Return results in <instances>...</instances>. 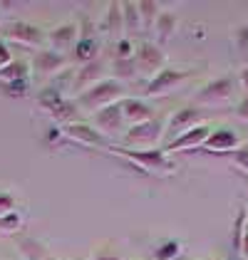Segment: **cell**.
<instances>
[{"mask_svg":"<svg viewBox=\"0 0 248 260\" xmlns=\"http://www.w3.org/2000/svg\"><path fill=\"white\" fill-rule=\"evenodd\" d=\"M109 154L122 156L124 161H129L132 166H137L142 174H151V176H171L176 174V161H171V156H166L162 149H149V151H137V149H127V146H117V144H107Z\"/></svg>","mask_w":248,"mask_h":260,"instance_id":"6da1fadb","label":"cell"},{"mask_svg":"<svg viewBox=\"0 0 248 260\" xmlns=\"http://www.w3.org/2000/svg\"><path fill=\"white\" fill-rule=\"evenodd\" d=\"M166 119L164 114H157L154 119L129 126L124 132V146L127 149H137V151H149V149H159L162 139H166Z\"/></svg>","mask_w":248,"mask_h":260,"instance_id":"7a4b0ae2","label":"cell"},{"mask_svg":"<svg viewBox=\"0 0 248 260\" xmlns=\"http://www.w3.org/2000/svg\"><path fill=\"white\" fill-rule=\"evenodd\" d=\"M124 100V84L119 80H114V77H107L102 80L100 84H95V87H89L87 92L82 94H77V107L82 109V112H100L104 107H109V104H117V102Z\"/></svg>","mask_w":248,"mask_h":260,"instance_id":"3957f363","label":"cell"},{"mask_svg":"<svg viewBox=\"0 0 248 260\" xmlns=\"http://www.w3.org/2000/svg\"><path fill=\"white\" fill-rule=\"evenodd\" d=\"M233 94H236V80L231 75H221L216 80L206 82L196 92V104L199 107H226L233 102Z\"/></svg>","mask_w":248,"mask_h":260,"instance_id":"277c9868","label":"cell"},{"mask_svg":"<svg viewBox=\"0 0 248 260\" xmlns=\"http://www.w3.org/2000/svg\"><path fill=\"white\" fill-rule=\"evenodd\" d=\"M3 38L13 45H20V47H27V50H45L42 45L47 40V35L42 32L38 25H30V22H10L5 30H3Z\"/></svg>","mask_w":248,"mask_h":260,"instance_id":"5b68a950","label":"cell"},{"mask_svg":"<svg viewBox=\"0 0 248 260\" xmlns=\"http://www.w3.org/2000/svg\"><path fill=\"white\" fill-rule=\"evenodd\" d=\"M134 62H137V72H142V75H146V77L151 80L154 75H159V72L166 67V55L157 42L146 40L137 47Z\"/></svg>","mask_w":248,"mask_h":260,"instance_id":"8992f818","label":"cell"},{"mask_svg":"<svg viewBox=\"0 0 248 260\" xmlns=\"http://www.w3.org/2000/svg\"><path fill=\"white\" fill-rule=\"evenodd\" d=\"M191 72L186 70H174V67H164L159 75H154L151 80L146 82L144 94L146 97H164L169 92H174L176 87H181L186 80H189Z\"/></svg>","mask_w":248,"mask_h":260,"instance_id":"52a82bcc","label":"cell"},{"mask_svg":"<svg viewBox=\"0 0 248 260\" xmlns=\"http://www.w3.org/2000/svg\"><path fill=\"white\" fill-rule=\"evenodd\" d=\"M201 124H206V121H204V114L199 107H181L166 119V137L171 141L186 132H191V129H196V126H201Z\"/></svg>","mask_w":248,"mask_h":260,"instance_id":"ba28073f","label":"cell"},{"mask_svg":"<svg viewBox=\"0 0 248 260\" xmlns=\"http://www.w3.org/2000/svg\"><path fill=\"white\" fill-rule=\"evenodd\" d=\"M211 132H213V129H211L208 124H201V126L186 132V134H181V137H176V139L166 141L162 151H164L166 156H171V154H181V151H196V149L204 146V141L211 137Z\"/></svg>","mask_w":248,"mask_h":260,"instance_id":"9c48e42d","label":"cell"},{"mask_svg":"<svg viewBox=\"0 0 248 260\" xmlns=\"http://www.w3.org/2000/svg\"><path fill=\"white\" fill-rule=\"evenodd\" d=\"M62 134L67 141H75V144H82L87 149H107L104 137L87 121H77V124H70V126H62Z\"/></svg>","mask_w":248,"mask_h":260,"instance_id":"30bf717a","label":"cell"},{"mask_svg":"<svg viewBox=\"0 0 248 260\" xmlns=\"http://www.w3.org/2000/svg\"><path fill=\"white\" fill-rule=\"evenodd\" d=\"M30 67L38 77H57L67 70V57L55 50H40V52H35Z\"/></svg>","mask_w":248,"mask_h":260,"instance_id":"8fae6325","label":"cell"},{"mask_svg":"<svg viewBox=\"0 0 248 260\" xmlns=\"http://www.w3.org/2000/svg\"><path fill=\"white\" fill-rule=\"evenodd\" d=\"M104 75H107V62L104 60L87 62V64H82V67L77 70V75H75V80H72V89H75L77 94H82L89 87H95V84H100L102 80H107Z\"/></svg>","mask_w":248,"mask_h":260,"instance_id":"7c38bea8","label":"cell"},{"mask_svg":"<svg viewBox=\"0 0 248 260\" xmlns=\"http://www.w3.org/2000/svg\"><path fill=\"white\" fill-rule=\"evenodd\" d=\"M241 146V137L231 129H213L211 137L204 141L201 151H208V154H233L236 149Z\"/></svg>","mask_w":248,"mask_h":260,"instance_id":"4fadbf2b","label":"cell"},{"mask_svg":"<svg viewBox=\"0 0 248 260\" xmlns=\"http://www.w3.org/2000/svg\"><path fill=\"white\" fill-rule=\"evenodd\" d=\"M100 134H117L119 129L124 126V114H122V107H119V102L117 104H109V107H104L100 112H95V124H92Z\"/></svg>","mask_w":248,"mask_h":260,"instance_id":"5bb4252c","label":"cell"},{"mask_svg":"<svg viewBox=\"0 0 248 260\" xmlns=\"http://www.w3.org/2000/svg\"><path fill=\"white\" fill-rule=\"evenodd\" d=\"M119 107H122V114H124V124H129V126L144 124V121L157 117V112H154L146 102L134 100V97H124V100L119 102Z\"/></svg>","mask_w":248,"mask_h":260,"instance_id":"9a60e30c","label":"cell"},{"mask_svg":"<svg viewBox=\"0 0 248 260\" xmlns=\"http://www.w3.org/2000/svg\"><path fill=\"white\" fill-rule=\"evenodd\" d=\"M47 40L52 45V50L55 52H65V50H75V45L80 40V25L77 22H65L60 27H55V30H50V35H47Z\"/></svg>","mask_w":248,"mask_h":260,"instance_id":"2e32d148","label":"cell"},{"mask_svg":"<svg viewBox=\"0 0 248 260\" xmlns=\"http://www.w3.org/2000/svg\"><path fill=\"white\" fill-rule=\"evenodd\" d=\"M102 30L104 35L114 38V40H122L124 38V18H122V3H109L107 10H104L102 18Z\"/></svg>","mask_w":248,"mask_h":260,"instance_id":"e0dca14e","label":"cell"},{"mask_svg":"<svg viewBox=\"0 0 248 260\" xmlns=\"http://www.w3.org/2000/svg\"><path fill=\"white\" fill-rule=\"evenodd\" d=\"M15 248H18V255H20V260H50V255H47V248H45L38 238H30V236H18V238H15Z\"/></svg>","mask_w":248,"mask_h":260,"instance_id":"ac0fdd59","label":"cell"},{"mask_svg":"<svg viewBox=\"0 0 248 260\" xmlns=\"http://www.w3.org/2000/svg\"><path fill=\"white\" fill-rule=\"evenodd\" d=\"M30 62L27 60H13L8 67L0 70V82L3 84H15V82H30Z\"/></svg>","mask_w":248,"mask_h":260,"instance_id":"d6986e66","label":"cell"},{"mask_svg":"<svg viewBox=\"0 0 248 260\" xmlns=\"http://www.w3.org/2000/svg\"><path fill=\"white\" fill-rule=\"evenodd\" d=\"M65 100H67V97L62 94V89L52 87V84H50V87H42L40 92H38V107H40L42 112H47L50 117L65 104Z\"/></svg>","mask_w":248,"mask_h":260,"instance_id":"ffe728a7","label":"cell"},{"mask_svg":"<svg viewBox=\"0 0 248 260\" xmlns=\"http://www.w3.org/2000/svg\"><path fill=\"white\" fill-rule=\"evenodd\" d=\"M72 52H75V57H77L80 64L100 60V38H80Z\"/></svg>","mask_w":248,"mask_h":260,"instance_id":"44dd1931","label":"cell"},{"mask_svg":"<svg viewBox=\"0 0 248 260\" xmlns=\"http://www.w3.org/2000/svg\"><path fill=\"white\" fill-rule=\"evenodd\" d=\"M122 18H124V38L129 35H137L142 32V15H139V8L137 3H122Z\"/></svg>","mask_w":248,"mask_h":260,"instance_id":"7402d4cb","label":"cell"},{"mask_svg":"<svg viewBox=\"0 0 248 260\" xmlns=\"http://www.w3.org/2000/svg\"><path fill=\"white\" fill-rule=\"evenodd\" d=\"M176 27H179V18H176V13H162V15L157 18V25H154L157 40L169 42L174 35H176Z\"/></svg>","mask_w":248,"mask_h":260,"instance_id":"603a6c76","label":"cell"},{"mask_svg":"<svg viewBox=\"0 0 248 260\" xmlns=\"http://www.w3.org/2000/svg\"><path fill=\"white\" fill-rule=\"evenodd\" d=\"M246 223H248V206L246 203H238V213H236V220H233V238H231V245L236 253H241V243H243V236H246Z\"/></svg>","mask_w":248,"mask_h":260,"instance_id":"cb8c5ba5","label":"cell"},{"mask_svg":"<svg viewBox=\"0 0 248 260\" xmlns=\"http://www.w3.org/2000/svg\"><path fill=\"white\" fill-rule=\"evenodd\" d=\"M181 243L179 240H174V238H169V240H162L154 250H151V260H179L181 258Z\"/></svg>","mask_w":248,"mask_h":260,"instance_id":"d4e9b609","label":"cell"},{"mask_svg":"<svg viewBox=\"0 0 248 260\" xmlns=\"http://www.w3.org/2000/svg\"><path fill=\"white\" fill-rule=\"evenodd\" d=\"M22 225H25V216L20 211H10L0 216V236H15L22 231Z\"/></svg>","mask_w":248,"mask_h":260,"instance_id":"484cf974","label":"cell"},{"mask_svg":"<svg viewBox=\"0 0 248 260\" xmlns=\"http://www.w3.org/2000/svg\"><path fill=\"white\" fill-rule=\"evenodd\" d=\"M137 8H139V15H142V27H144V30H154L157 18L162 15L159 3H154V0H144V3H137Z\"/></svg>","mask_w":248,"mask_h":260,"instance_id":"4316f807","label":"cell"},{"mask_svg":"<svg viewBox=\"0 0 248 260\" xmlns=\"http://www.w3.org/2000/svg\"><path fill=\"white\" fill-rule=\"evenodd\" d=\"M112 72H114V80H132L137 77V62L134 60H117L112 62Z\"/></svg>","mask_w":248,"mask_h":260,"instance_id":"83f0119b","label":"cell"},{"mask_svg":"<svg viewBox=\"0 0 248 260\" xmlns=\"http://www.w3.org/2000/svg\"><path fill=\"white\" fill-rule=\"evenodd\" d=\"M231 164H233L241 174L248 176V144H241V146L231 154Z\"/></svg>","mask_w":248,"mask_h":260,"instance_id":"f1b7e54d","label":"cell"},{"mask_svg":"<svg viewBox=\"0 0 248 260\" xmlns=\"http://www.w3.org/2000/svg\"><path fill=\"white\" fill-rule=\"evenodd\" d=\"M117 60H134V52H137V47H134V42L132 38H122V40H117Z\"/></svg>","mask_w":248,"mask_h":260,"instance_id":"f546056e","label":"cell"},{"mask_svg":"<svg viewBox=\"0 0 248 260\" xmlns=\"http://www.w3.org/2000/svg\"><path fill=\"white\" fill-rule=\"evenodd\" d=\"M236 47H238V52L243 57H248V25L236 30Z\"/></svg>","mask_w":248,"mask_h":260,"instance_id":"4dcf8cb0","label":"cell"},{"mask_svg":"<svg viewBox=\"0 0 248 260\" xmlns=\"http://www.w3.org/2000/svg\"><path fill=\"white\" fill-rule=\"evenodd\" d=\"M15 211V196L8 193V191H0V216Z\"/></svg>","mask_w":248,"mask_h":260,"instance_id":"1f68e13d","label":"cell"},{"mask_svg":"<svg viewBox=\"0 0 248 260\" xmlns=\"http://www.w3.org/2000/svg\"><path fill=\"white\" fill-rule=\"evenodd\" d=\"M27 87H30V82H15V84H5V92L10 97H22L27 92Z\"/></svg>","mask_w":248,"mask_h":260,"instance_id":"d6a6232c","label":"cell"},{"mask_svg":"<svg viewBox=\"0 0 248 260\" xmlns=\"http://www.w3.org/2000/svg\"><path fill=\"white\" fill-rule=\"evenodd\" d=\"M10 62H13V52H10L8 42L0 40V70H3V67H8Z\"/></svg>","mask_w":248,"mask_h":260,"instance_id":"836d02e7","label":"cell"},{"mask_svg":"<svg viewBox=\"0 0 248 260\" xmlns=\"http://www.w3.org/2000/svg\"><path fill=\"white\" fill-rule=\"evenodd\" d=\"M236 114H238L243 121H248V94L238 102V104H236Z\"/></svg>","mask_w":248,"mask_h":260,"instance_id":"e575fe53","label":"cell"},{"mask_svg":"<svg viewBox=\"0 0 248 260\" xmlns=\"http://www.w3.org/2000/svg\"><path fill=\"white\" fill-rule=\"evenodd\" d=\"M89 260H122L119 253H112V250H102V253H95Z\"/></svg>","mask_w":248,"mask_h":260,"instance_id":"d590c367","label":"cell"},{"mask_svg":"<svg viewBox=\"0 0 248 260\" xmlns=\"http://www.w3.org/2000/svg\"><path fill=\"white\" fill-rule=\"evenodd\" d=\"M238 84L243 87V92L248 94V64L246 67H241V72H238Z\"/></svg>","mask_w":248,"mask_h":260,"instance_id":"8d00e7d4","label":"cell"},{"mask_svg":"<svg viewBox=\"0 0 248 260\" xmlns=\"http://www.w3.org/2000/svg\"><path fill=\"white\" fill-rule=\"evenodd\" d=\"M243 260H248V231H246V236H243V243H241V253H238Z\"/></svg>","mask_w":248,"mask_h":260,"instance_id":"74e56055","label":"cell"},{"mask_svg":"<svg viewBox=\"0 0 248 260\" xmlns=\"http://www.w3.org/2000/svg\"><path fill=\"white\" fill-rule=\"evenodd\" d=\"M0 22H3V10H0Z\"/></svg>","mask_w":248,"mask_h":260,"instance_id":"f35d334b","label":"cell"},{"mask_svg":"<svg viewBox=\"0 0 248 260\" xmlns=\"http://www.w3.org/2000/svg\"><path fill=\"white\" fill-rule=\"evenodd\" d=\"M50 260H55V258H50Z\"/></svg>","mask_w":248,"mask_h":260,"instance_id":"ab89813d","label":"cell"}]
</instances>
